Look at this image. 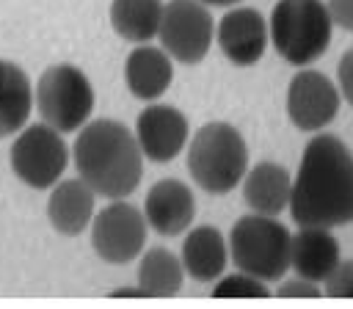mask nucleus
<instances>
[{
    "label": "nucleus",
    "mask_w": 353,
    "mask_h": 309,
    "mask_svg": "<svg viewBox=\"0 0 353 309\" xmlns=\"http://www.w3.org/2000/svg\"><path fill=\"white\" fill-rule=\"evenodd\" d=\"M141 212L146 218V226L160 237H176L196 218V196L179 179H160L149 188Z\"/></svg>",
    "instance_id": "nucleus-13"
},
{
    "label": "nucleus",
    "mask_w": 353,
    "mask_h": 309,
    "mask_svg": "<svg viewBox=\"0 0 353 309\" xmlns=\"http://www.w3.org/2000/svg\"><path fill=\"white\" fill-rule=\"evenodd\" d=\"M113 295H116V298H138L141 290H138V287H130V290H113Z\"/></svg>",
    "instance_id": "nucleus-27"
},
{
    "label": "nucleus",
    "mask_w": 353,
    "mask_h": 309,
    "mask_svg": "<svg viewBox=\"0 0 353 309\" xmlns=\"http://www.w3.org/2000/svg\"><path fill=\"white\" fill-rule=\"evenodd\" d=\"M336 88H339V97L353 108V47L336 63Z\"/></svg>",
    "instance_id": "nucleus-25"
},
{
    "label": "nucleus",
    "mask_w": 353,
    "mask_h": 309,
    "mask_svg": "<svg viewBox=\"0 0 353 309\" xmlns=\"http://www.w3.org/2000/svg\"><path fill=\"white\" fill-rule=\"evenodd\" d=\"M72 160L77 177L105 199L130 196L143 177V154L135 132L116 119H88L77 130Z\"/></svg>",
    "instance_id": "nucleus-2"
},
{
    "label": "nucleus",
    "mask_w": 353,
    "mask_h": 309,
    "mask_svg": "<svg viewBox=\"0 0 353 309\" xmlns=\"http://www.w3.org/2000/svg\"><path fill=\"white\" fill-rule=\"evenodd\" d=\"M331 22L347 33H353V0H325Z\"/></svg>",
    "instance_id": "nucleus-26"
},
{
    "label": "nucleus",
    "mask_w": 353,
    "mask_h": 309,
    "mask_svg": "<svg viewBox=\"0 0 353 309\" xmlns=\"http://www.w3.org/2000/svg\"><path fill=\"white\" fill-rule=\"evenodd\" d=\"M268 295H270L268 284L245 270L221 273L212 287V298H268Z\"/></svg>",
    "instance_id": "nucleus-22"
},
{
    "label": "nucleus",
    "mask_w": 353,
    "mask_h": 309,
    "mask_svg": "<svg viewBox=\"0 0 353 309\" xmlns=\"http://www.w3.org/2000/svg\"><path fill=\"white\" fill-rule=\"evenodd\" d=\"M88 226H91V248L102 262L127 265L146 246V229H149L146 218L135 204L124 199H110V204L94 212Z\"/></svg>",
    "instance_id": "nucleus-9"
},
{
    "label": "nucleus",
    "mask_w": 353,
    "mask_h": 309,
    "mask_svg": "<svg viewBox=\"0 0 353 309\" xmlns=\"http://www.w3.org/2000/svg\"><path fill=\"white\" fill-rule=\"evenodd\" d=\"M339 88L334 80L317 69L301 66V72L287 86V116L301 132L325 130L339 113Z\"/></svg>",
    "instance_id": "nucleus-10"
},
{
    "label": "nucleus",
    "mask_w": 353,
    "mask_h": 309,
    "mask_svg": "<svg viewBox=\"0 0 353 309\" xmlns=\"http://www.w3.org/2000/svg\"><path fill=\"white\" fill-rule=\"evenodd\" d=\"M188 171L210 196L232 193L248 171V146L237 127L210 121L188 143Z\"/></svg>",
    "instance_id": "nucleus-3"
},
{
    "label": "nucleus",
    "mask_w": 353,
    "mask_h": 309,
    "mask_svg": "<svg viewBox=\"0 0 353 309\" xmlns=\"http://www.w3.org/2000/svg\"><path fill=\"white\" fill-rule=\"evenodd\" d=\"M339 259V243L331 229L301 226L295 235H290V268L295 270V276L323 284V279L334 270Z\"/></svg>",
    "instance_id": "nucleus-15"
},
{
    "label": "nucleus",
    "mask_w": 353,
    "mask_h": 309,
    "mask_svg": "<svg viewBox=\"0 0 353 309\" xmlns=\"http://www.w3.org/2000/svg\"><path fill=\"white\" fill-rule=\"evenodd\" d=\"M279 281H281L279 290H276L279 298H317V295H323L320 284H317V281H309V279H303V276L279 279Z\"/></svg>",
    "instance_id": "nucleus-24"
},
{
    "label": "nucleus",
    "mask_w": 353,
    "mask_h": 309,
    "mask_svg": "<svg viewBox=\"0 0 353 309\" xmlns=\"http://www.w3.org/2000/svg\"><path fill=\"white\" fill-rule=\"evenodd\" d=\"M163 17V0H113L110 25L113 30L132 44H146L157 36Z\"/></svg>",
    "instance_id": "nucleus-21"
},
{
    "label": "nucleus",
    "mask_w": 353,
    "mask_h": 309,
    "mask_svg": "<svg viewBox=\"0 0 353 309\" xmlns=\"http://www.w3.org/2000/svg\"><path fill=\"white\" fill-rule=\"evenodd\" d=\"M331 33L325 0H279L268 19V41L292 66L314 63L328 50Z\"/></svg>",
    "instance_id": "nucleus-4"
},
{
    "label": "nucleus",
    "mask_w": 353,
    "mask_h": 309,
    "mask_svg": "<svg viewBox=\"0 0 353 309\" xmlns=\"http://www.w3.org/2000/svg\"><path fill=\"white\" fill-rule=\"evenodd\" d=\"M325 295L331 298H353V259H339L334 270L323 279Z\"/></svg>",
    "instance_id": "nucleus-23"
},
{
    "label": "nucleus",
    "mask_w": 353,
    "mask_h": 309,
    "mask_svg": "<svg viewBox=\"0 0 353 309\" xmlns=\"http://www.w3.org/2000/svg\"><path fill=\"white\" fill-rule=\"evenodd\" d=\"M179 262L182 270L201 284H212L229 265V246L226 237L221 235V229L201 223L196 229H190L182 240V251H179Z\"/></svg>",
    "instance_id": "nucleus-17"
},
{
    "label": "nucleus",
    "mask_w": 353,
    "mask_h": 309,
    "mask_svg": "<svg viewBox=\"0 0 353 309\" xmlns=\"http://www.w3.org/2000/svg\"><path fill=\"white\" fill-rule=\"evenodd\" d=\"M97 94L88 74L72 63H55L41 72L33 88V108L41 121L58 132H77L94 113Z\"/></svg>",
    "instance_id": "nucleus-6"
},
{
    "label": "nucleus",
    "mask_w": 353,
    "mask_h": 309,
    "mask_svg": "<svg viewBox=\"0 0 353 309\" xmlns=\"http://www.w3.org/2000/svg\"><path fill=\"white\" fill-rule=\"evenodd\" d=\"M157 39L171 61H179L185 66L199 63L210 52V44L215 41V22L210 8L199 0L163 3Z\"/></svg>",
    "instance_id": "nucleus-8"
},
{
    "label": "nucleus",
    "mask_w": 353,
    "mask_h": 309,
    "mask_svg": "<svg viewBox=\"0 0 353 309\" xmlns=\"http://www.w3.org/2000/svg\"><path fill=\"white\" fill-rule=\"evenodd\" d=\"M66 163H69V146L63 141V132H58L44 121L22 127L11 143V171L28 188L36 190L52 188L63 177Z\"/></svg>",
    "instance_id": "nucleus-7"
},
{
    "label": "nucleus",
    "mask_w": 353,
    "mask_h": 309,
    "mask_svg": "<svg viewBox=\"0 0 353 309\" xmlns=\"http://www.w3.org/2000/svg\"><path fill=\"white\" fill-rule=\"evenodd\" d=\"M199 3H204V6H237L243 0H199Z\"/></svg>",
    "instance_id": "nucleus-28"
},
{
    "label": "nucleus",
    "mask_w": 353,
    "mask_h": 309,
    "mask_svg": "<svg viewBox=\"0 0 353 309\" xmlns=\"http://www.w3.org/2000/svg\"><path fill=\"white\" fill-rule=\"evenodd\" d=\"M190 138L188 116L174 105H149L135 119V141L143 157L152 163H168L174 160Z\"/></svg>",
    "instance_id": "nucleus-11"
},
{
    "label": "nucleus",
    "mask_w": 353,
    "mask_h": 309,
    "mask_svg": "<svg viewBox=\"0 0 353 309\" xmlns=\"http://www.w3.org/2000/svg\"><path fill=\"white\" fill-rule=\"evenodd\" d=\"M182 279H185L182 262L165 246L149 248L138 262V290L146 298H171V295H176L182 290Z\"/></svg>",
    "instance_id": "nucleus-20"
},
{
    "label": "nucleus",
    "mask_w": 353,
    "mask_h": 309,
    "mask_svg": "<svg viewBox=\"0 0 353 309\" xmlns=\"http://www.w3.org/2000/svg\"><path fill=\"white\" fill-rule=\"evenodd\" d=\"M174 80V61L163 47L135 44L124 61V83L135 99L154 102Z\"/></svg>",
    "instance_id": "nucleus-14"
},
{
    "label": "nucleus",
    "mask_w": 353,
    "mask_h": 309,
    "mask_svg": "<svg viewBox=\"0 0 353 309\" xmlns=\"http://www.w3.org/2000/svg\"><path fill=\"white\" fill-rule=\"evenodd\" d=\"M290 212L298 226L353 223V152L328 132H314L292 177Z\"/></svg>",
    "instance_id": "nucleus-1"
},
{
    "label": "nucleus",
    "mask_w": 353,
    "mask_h": 309,
    "mask_svg": "<svg viewBox=\"0 0 353 309\" xmlns=\"http://www.w3.org/2000/svg\"><path fill=\"white\" fill-rule=\"evenodd\" d=\"M33 110V86L14 61L0 58V138L17 135Z\"/></svg>",
    "instance_id": "nucleus-19"
},
{
    "label": "nucleus",
    "mask_w": 353,
    "mask_h": 309,
    "mask_svg": "<svg viewBox=\"0 0 353 309\" xmlns=\"http://www.w3.org/2000/svg\"><path fill=\"white\" fill-rule=\"evenodd\" d=\"M229 265L245 270L265 284L284 279L290 270V229L273 215H243L234 221L229 237Z\"/></svg>",
    "instance_id": "nucleus-5"
},
{
    "label": "nucleus",
    "mask_w": 353,
    "mask_h": 309,
    "mask_svg": "<svg viewBox=\"0 0 353 309\" xmlns=\"http://www.w3.org/2000/svg\"><path fill=\"white\" fill-rule=\"evenodd\" d=\"M94 199H97V193L80 177L58 179L47 199V218H50L52 229L66 237L83 235L94 218Z\"/></svg>",
    "instance_id": "nucleus-18"
},
{
    "label": "nucleus",
    "mask_w": 353,
    "mask_h": 309,
    "mask_svg": "<svg viewBox=\"0 0 353 309\" xmlns=\"http://www.w3.org/2000/svg\"><path fill=\"white\" fill-rule=\"evenodd\" d=\"M215 41L234 66H254L268 50V19L251 6H234L215 25Z\"/></svg>",
    "instance_id": "nucleus-12"
},
{
    "label": "nucleus",
    "mask_w": 353,
    "mask_h": 309,
    "mask_svg": "<svg viewBox=\"0 0 353 309\" xmlns=\"http://www.w3.org/2000/svg\"><path fill=\"white\" fill-rule=\"evenodd\" d=\"M240 182H243V201L248 204L251 212L279 218L290 207L292 177L281 163L262 160L254 168H248Z\"/></svg>",
    "instance_id": "nucleus-16"
}]
</instances>
